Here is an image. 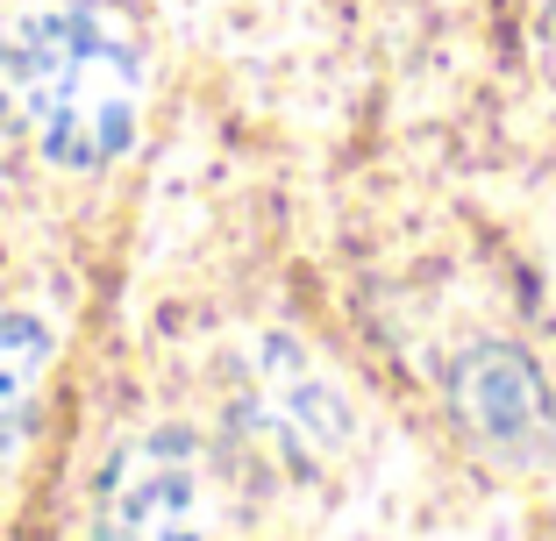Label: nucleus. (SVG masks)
I'll use <instances>...</instances> for the list:
<instances>
[{"mask_svg": "<svg viewBox=\"0 0 556 541\" xmlns=\"http://www.w3.org/2000/svg\"><path fill=\"white\" fill-rule=\"evenodd\" d=\"M0 115L65 171L129 157L143 129V36L93 0L15 15L0 29Z\"/></svg>", "mask_w": 556, "mask_h": 541, "instance_id": "f257e3e1", "label": "nucleus"}, {"mask_svg": "<svg viewBox=\"0 0 556 541\" xmlns=\"http://www.w3.org/2000/svg\"><path fill=\"white\" fill-rule=\"evenodd\" d=\"M93 541H214V463L200 435L150 427L93 485Z\"/></svg>", "mask_w": 556, "mask_h": 541, "instance_id": "f03ea898", "label": "nucleus"}, {"mask_svg": "<svg viewBox=\"0 0 556 541\" xmlns=\"http://www.w3.org/2000/svg\"><path fill=\"white\" fill-rule=\"evenodd\" d=\"M442 392H450V413L464 421V435H478L500 456H535L556 427L549 377L514 343H464L442 363Z\"/></svg>", "mask_w": 556, "mask_h": 541, "instance_id": "7ed1b4c3", "label": "nucleus"}, {"mask_svg": "<svg viewBox=\"0 0 556 541\" xmlns=\"http://www.w3.org/2000/svg\"><path fill=\"white\" fill-rule=\"evenodd\" d=\"M257 413L264 427H271V442L278 449H293L300 463H321L343 449L350 435V407L343 392L321 377V363L307 357V349L293 343H264L257 349Z\"/></svg>", "mask_w": 556, "mask_h": 541, "instance_id": "20e7f679", "label": "nucleus"}, {"mask_svg": "<svg viewBox=\"0 0 556 541\" xmlns=\"http://www.w3.org/2000/svg\"><path fill=\"white\" fill-rule=\"evenodd\" d=\"M43 377H50V329L36 313L0 307V463L29 442Z\"/></svg>", "mask_w": 556, "mask_h": 541, "instance_id": "39448f33", "label": "nucleus"}, {"mask_svg": "<svg viewBox=\"0 0 556 541\" xmlns=\"http://www.w3.org/2000/svg\"><path fill=\"white\" fill-rule=\"evenodd\" d=\"M549 57H556V0H549Z\"/></svg>", "mask_w": 556, "mask_h": 541, "instance_id": "423d86ee", "label": "nucleus"}]
</instances>
